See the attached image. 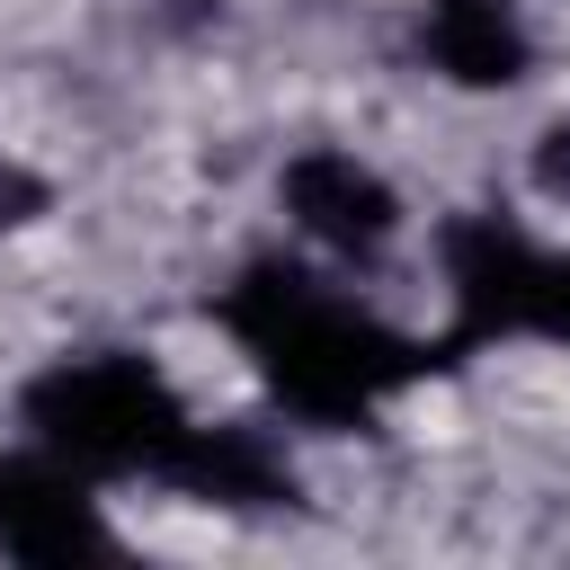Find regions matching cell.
Segmentation results:
<instances>
[{
  "mask_svg": "<svg viewBox=\"0 0 570 570\" xmlns=\"http://www.w3.org/2000/svg\"><path fill=\"white\" fill-rule=\"evenodd\" d=\"M534 187H543V196H570V125H552V134L534 142Z\"/></svg>",
  "mask_w": 570,
  "mask_h": 570,
  "instance_id": "obj_8",
  "label": "cell"
},
{
  "mask_svg": "<svg viewBox=\"0 0 570 570\" xmlns=\"http://www.w3.org/2000/svg\"><path fill=\"white\" fill-rule=\"evenodd\" d=\"M285 214H294L312 240L347 249V258H374V249L392 240V223H401L392 187H383L374 169H356L347 151H303V160L285 169Z\"/></svg>",
  "mask_w": 570,
  "mask_h": 570,
  "instance_id": "obj_4",
  "label": "cell"
},
{
  "mask_svg": "<svg viewBox=\"0 0 570 570\" xmlns=\"http://www.w3.org/2000/svg\"><path fill=\"white\" fill-rule=\"evenodd\" d=\"M0 552H18V561L107 552V517L89 499V472H71L62 454H0Z\"/></svg>",
  "mask_w": 570,
  "mask_h": 570,
  "instance_id": "obj_3",
  "label": "cell"
},
{
  "mask_svg": "<svg viewBox=\"0 0 570 570\" xmlns=\"http://www.w3.org/2000/svg\"><path fill=\"white\" fill-rule=\"evenodd\" d=\"M525 330L570 347V249H543L534 258V285H525Z\"/></svg>",
  "mask_w": 570,
  "mask_h": 570,
  "instance_id": "obj_7",
  "label": "cell"
},
{
  "mask_svg": "<svg viewBox=\"0 0 570 570\" xmlns=\"http://www.w3.org/2000/svg\"><path fill=\"white\" fill-rule=\"evenodd\" d=\"M27 428L45 454H62L71 472H160L169 445L187 436L178 392L142 365V356H62L53 374L27 383Z\"/></svg>",
  "mask_w": 570,
  "mask_h": 570,
  "instance_id": "obj_2",
  "label": "cell"
},
{
  "mask_svg": "<svg viewBox=\"0 0 570 570\" xmlns=\"http://www.w3.org/2000/svg\"><path fill=\"white\" fill-rule=\"evenodd\" d=\"M419 53H428L445 80H463V89H508V80H525V27H517L508 0H428Z\"/></svg>",
  "mask_w": 570,
  "mask_h": 570,
  "instance_id": "obj_6",
  "label": "cell"
},
{
  "mask_svg": "<svg viewBox=\"0 0 570 570\" xmlns=\"http://www.w3.org/2000/svg\"><path fill=\"white\" fill-rule=\"evenodd\" d=\"M160 481H178L187 499H223V508H285L294 499V472L258 428H196V419L169 445Z\"/></svg>",
  "mask_w": 570,
  "mask_h": 570,
  "instance_id": "obj_5",
  "label": "cell"
},
{
  "mask_svg": "<svg viewBox=\"0 0 570 570\" xmlns=\"http://www.w3.org/2000/svg\"><path fill=\"white\" fill-rule=\"evenodd\" d=\"M223 330L258 356V374L285 392V410L356 428L383 392L436 374L454 347H419L401 330H383L374 312H356L347 294H330L321 276L285 267V258H249L240 285L223 294Z\"/></svg>",
  "mask_w": 570,
  "mask_h": 570,
  "instance_id": "obj_1",
  "label": "cell"
},
{
  "mask_svg": "<svg viewBox=\"0 0 570 570\" xmlns=\"http://www.w3.org/2000/svg\"><path fill=\"white\" fill-rule=\"evenodd\" d=\"M36 205H45V187H36L27 169H9V160H0V232H9V223H27Z\"/></svg>",
  "mask_w": 570,
  "mask_h": 570,
  "instance_id": "obj_9",
  "label": "cell"
}]
</instances>
